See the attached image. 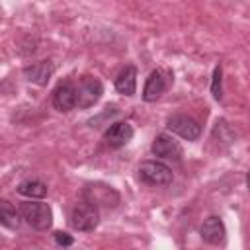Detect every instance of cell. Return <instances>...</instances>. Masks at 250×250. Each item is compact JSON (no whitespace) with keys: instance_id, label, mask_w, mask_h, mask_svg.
Returning a JSON list of instances; mask_svg holds the SVG:
<instances>
[{"instance_id":"obj_1","label":"cell","mask_w":250,"mask_h":250,"mask_svg":"<svg viewBox=\"0 0 250 250\" xmlns=\"http://www.w3.org/2000/svg\"><path fill=\"white\" fill-rule=\"evenodd\" d=\"M21 219L35 230H47L53 225V211L47 203L41 201H25L20 207Z\"/></svg>"},{"instance_id":"obj_2","label":"cell","mask_w":250,"mask_h":250,"mask_svg":"<svg viewBox=\"0 0 250 250\" xmlns=\"http://www.w3.org/2000/svg\"><path fill=\"white\" fill-rule=\"evenodd\" d=\"M70 227L74 230H82V232H88V230H94L100 223V213H98V207L92 205L90 201H82V203H76L70 211V219H68Z\"/></svg>"},{"instance_id":"obj_3","label":"cell","mask_w":250,"mask_h":250,"mask_svg":"<svg viewBox=\"0 0 250 250\" xmlns=\"http://www.w3.org/2000/svg\"><path fill=\"white\" fill-rule=\"evenodd\" d=\"M76 86V107H92L104 94V86L96 76H82Z\"/></svg>"},{"instance_id":"obj_4","label":"cell","mask_w":250,"mask_h":250,"mask_svg":"<svg viewBox=\"0 0 250 250\" xmlns=\"http://www.w3.org/2000/svg\"><path fill=\"white\" fill-rule=\"evenodd\" d=\"M172 170L158 162V160H146L139 166V180L148 186H168L172 184Z\"/></svg>"},{"instance_id":"obj_5","label":"cell","mask_w":250,"mask_h":250,"mask_svg":"<svg viewBox=\"0 0 250 250\" xmlns=\"http://www.w3.org/2000/svg\"><path fill=\"white\" fill-rule=\"evenodd\" d=\"M166 127H168V131H172L174 135H178L186 141H197L201 135V125L193 117L184 115V113H176V115L168 117Z\"/></svg>"},{"instance_id":"obj_6","label":"cell","mask_w":250,"mask_h":250,"mask_svg":"<svg viewBox=\"0 0 250 250\" xmlns=\"http://www.w3.org/2000/svg\"><path fill=\"white\" fill-rule=\"evenodd\" d=\"M152 152H154V156H158L162 160H174V162H178L182 158V146H180V143L174 137L166 135V133L156 135V139L152 141Z\"/></svg>"},{"instance_id":"obj_7","label":"cell","mask_w":250,"mask_h":250,"mask_svg":"<svg viewBox=\"0 0 250 250\" xmlns=\"http://www.w3.org/2000/svg\"><path fill=\"white\" fill-rule=\"evenodd\" d=\"M53 105L59 111H70V109L76 107V86H74V82H70V80L61 82L53 90Z\"/></svg>"},{"instance_id":"obj_8","label":"cell","mask_w":250,"mask_h":250,"mask_svg":"<svg viewBox=\"0 0 250 250\" xmlns=\"http://www.w3.org/2000/svg\"><path fill=\"white\" fill-rule=\"evenodd\" d=\"M133 127H131V123H127V121H117V123H111L109 125V129L104 133V139H105V143L111 146V148H121V146H125L131 139H133Z\"/></svg>"},{"instance_id":"obj_9","label":"cell","mask_w":250,"mask_h":250,"mask_svg":"<svg viewBox=\"0 0 250 250\" xmlns=\"http://www.w3.org/2000/svg\"><path fill=\"white\" fill-rule=\"evenodd\" d=\"M168 82H170V78H168L162 70H152V72L148 74L146 82H145L143 100H145V102H154V100H158V98L166 92Z\"/></svg>"},{"instance_id":"obj_10","label":"cell","mask_w":250,"mask_h":250,"mask_svg":"<svg viewBox=\"0 0 250 250\" xmlns=\"http://www.w3.org/2000/svg\"><path fill=\"white\" fill-rule=\"evenodd\" d=\"M84 195H86V201H90L92 205H105V207H113L117 201H119V195L107 188V186H100V184H94V186H88L84 189Z\"/></svg>"},{"instance_id":"obj_11","label":"cell","mask_w":250,"mask_h":250,"mask_svg":"<svg viewBox=\"0 0 250 250\" xmlns=\"http://www.w3.org/2000/svg\"><path fill=\"white\" fill-rule=\"evenodd\" d=\"M199 234L205 242L209 244H223L225 242V234H227V229H225V223L219 219V217H207L199 229Z\"/></svg>"},{"instance_id":"obj_12","label":"cell","mask_w":250,"mask_h":250,"mask_svg":"<svg viewBox=\"0 0 250 250\" xmlns=\"http://www.w3.org/2000/svg\"><path fill=\"white\" fill-rule=\"evenodd\" d=\"M53 72H55V64L51 61H39V62L27 64L23 68V76L31 84H37V86H45L49 82V78L53 76Z\"/></svg>"},{"instance_id":"obj_13","label":"cell","mask_w":250,"mask_h":250,"mask_svg":"<svg viewBox=\"0 0 250 250\" xmlns=\"http://www.w3.org/2000/svg\"><path fill=\"white\" fill-rule=\"evenodd\" d=\"M115 90L123 96H133L137 90V68L133 64L125 66L115 78Z\"/></svg>"},{"instance_id":"obj_14","label":"cell","mask_w":250,"mask_h":250,"mask_svg":"<svg viewBox=\"0 0 250 250\" xmlns=\"http://www.w3.org/2000/svg\"><path fill=\"white\" fill-rule=\"evenodd\" d=\"M0 225L6 227V229H10V230L20 229V225H21L20 211L8 199H0Z\"/></svg>"},{"instance_id":"obj_15","label":"cell","mask_w":250,"mask_h":250,"mask_svg":"<svg viewBox=\"0 0 250 250\" xmlns=\"http://www.w3.org/2000/svg\"><path fill=\"white\" fill-rule=\"evenodd\" d=\"M18 193L29 199H41L47 195V184L41 180H23L18 184Z\"/></svg>"},{"instance_id":"obj_16","label":"cell","mask_w":250,"mask_h":250,"mask_svg":"<svg viewBox=\"0 0 250 250\" xmlns=\"http://www.w3.org/2000/svg\"><path fill=\"white\" fill-rule=\"evenodd\" d=\"M221 78H223V70H221V66H217L215 70H213V80H211V94H213V98L215 100H221Z\"/></svg>"},{"instance_id":"obj_17","label":"cell","mask_w":250,"mask_h":250,"mask_svg":"<svg viewBox=\"0 0 250 250\" xmlns=\"http://www.w3.org/2000/svg\"><path fill=\"white\" fill-rule=\"evenodd\" d=\"M53 236H55V242H57L59 246H72V242H74V238H72V236H68L66 232H61V230H59V232H55Z\"/></svg>"}]
</instances>
